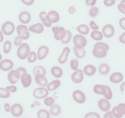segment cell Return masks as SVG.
<instances>
[{"label": "cell", "instance_id": "obj_1", "mask_svg": "<svg viewBox=\"0 0 125 118\" xmlns=\"http://www.w3.org/2000/svg\"><path fill=\"white\" fill-rule=\"evenodd\" d=\"M109 50V46L103 42H98L94 45L92 54L94 57L98 59L105 58L107 55V51Z\"/></svg>", "mask_w": 125, "mask_h": 118}, {"label": "cell", "instance_id": "obj_2", "mask_svg": "<svg viewBox=\"0 0 125 118\" xmlns=\"http://www.w3.org/2000/svg\"><path fill=\"white\" fill-rule=\"evenodd\" d=\"M30 46L27 43H22L17 50V55L20 60L27 59L30 53Z\"/></svg>", "mask_w": 125, "mask_h": 118}, {"label": "cell", "instance_id": "obj_3", "mask_svg": "<svg viewBox=\"0 0 125 118\" xmlns=\"http://www.w3.org/2000/svg\"><path fill=\"white\" fill-rule=\"evenodd\" d=\"M73 43L75 47L77 49H82L85 47L87 44V40L83 35H75L73 37Z\"/></svg>", "mask_w": 125, "mask_h": 118}, {"label": "cell", "instance_id": "obj_4", "mask_svg": "<svg viewBox=\"0 0 125 118\" xmlns=\"http://www.w3.org/2000/svg\"><path fill=\"white\" fill-rule=\"evenodd\" d=\"M17 32L19 36L23 40H27L30 36V32L28 31V28L25 25H19L17 26Z\"/></svg>", "mask_w": 125, "mask_h": 118}, {"label": "cell", "instance_id": "obj_5", "mask_svg": "<svg viewBox=\"0 0 125 118\" xmlns=\"http://www.w3.org/2000/svg\"><path fill=\"white\" fill-rule=\"evenodd\" d=\"M1 31L5 35H11L15 31V25L12 22H6L2 25Z\"/></svg>", "mask_w": 125, "mask_h": 118}, {"label": "cell", "instance_id": "obj_6", "mask_svg": "<svg viewBox=\"0 0 125 118\" xmlns=\"http://www.w3.org/2000/svg\"><path fill=\"white\" fill-rule=\"evenodd\" d=\"M49 94V91L47 89V88L44 87L36 88L34 90L33 93V96L38 99L45 98V97H48Z\"/></svg>", "mask_w": 125, "mask_h": 118}, {"label": "cell", "instance_id": "obj_7", "mask_svg": "<svg viewBox=\"0 0 125 118\" xmlns=\"http://www.w3.org/2000/svg\"><path fill=\"white\" fill-rule=\"evenodd\" d=\"M73 98L74 100L79 104H83L86 101V95L80 90H75L73 92Z\"/></svg>", "mask_w": 125, "mask_h": 118}, {"label": "cell", "instance_id": "obj_8", "mask_svg": "<svg viewBox=\"0 0 125 118\" xmlns=\"http://www.w3.org/2000/svg\"><path fill=\"white\" fill-rule=\"evenodd\" d=\"M103 36L106 38H110L115 34V28L111 24H107L102 29Z\"/></svg>", "mask_w": 125, "mask_h": 118}, {"label": "cell", "instance_id": "obj_9", "mask_svg": "<svg viewBox=\"0 0 125 118\" xmlns=\"http://www.w3.org/2000/svg\"><path fill=\"white\" fill-rule=\"evenodd\" d=\"M71 80L75 84H80L84 79V73L82 70L78 69L71 74Z\"/></svg>", "mask_w": 125, "mask_h": 118}, {"label": "cell", "instance_id": "obj_10", "mask_svg": "<svg viewBox=\"0 0 125 118\" xmlns=\"http://www.w3.org/2000/svg\"><path fill=\"white\" fill-rule=\"evenodd\" d=\"M14 68V62L10 59H3L0 62V70L3 71H10Z\"/></svg>", "mask_w": 125, "mask_h": 118}, {"label": "cell", "instance_id": "obj_11", "mask_svg": "<svg viewBox=\"0 0 125 118\" xmlns=\"http://www.w3.org/2000/svg\"><path fill=\"white\" fill-rule=\"evenodd\" d=\"M20 79V75L16 70H11L8 74V79L12 85L16 84Z\"/></svg>", "mask_w": 125, "mask_h": 118}, {"label": "cell", "instance_id": "obj_12", "mask_svg": "<svg viewBox=\"0 0 125 118\" xmlns=\"http://www.w3.org/2000/svg\"><path fill=\"white\" fill-rule=\"evenodd\" d=\"M10 113L14 117L19 118L21 116L23 113V108L19 103H14L11 106Z\"/></svg>", "mask_w": 125, "mask_h": 118}, {"label": "cell", "instance_id": "obj_13", "mask_svg": "<svg viewBox=\"0 0 125 118\" xmlns=\"http://www.w3.org/2000/svg\"><path fill=\"white\" fill-rule=\"evenodd\" d=\"M49 52V49L46 46H42L39 47L37 52V56L39 60H42L47 56Z\"/></svg>", "mask_w": 125, "mask_h": 118}, {"label": "cell", "instance_id": "obj_14", "mask_svg": "<svg viewBox=\"0 0 125 118\" xmlns=\"http://www.w3.org/2000/svg\"><path fill=\"white\" fill-rule=\"evenodd\" d=\"M71 52V49L69 47H66L63 49L61 55L58 58V62L60 64H64L68 60V58Z\"/></svg>", "mask_w": 125, "mask_h": 118}, {"label": "cell", "instance_id": "obj_15", "mask_svg": "<svg viewBox=\"0 0 125 118\" xmlns=\"http://www.w3.org/2000/svg\"><path fill=\"white\" fill-rule=\"evenodd\" d=\"M98 105L100 110L103 112H107L109 111L110 108V103L108 100L105 98H101L98 101Z\"/></svg>", "mask_w": 125, "mask_h": 118}, {"label": "cell", "instance_id": "obj_16", "mask_svg": "<svg viewBox=\"0 0 125 118\" xmlns=\"http://www.w3.org/2000/svg\"><path fill=\"white\" fill-rule=\"evenodd\" d=\"M44 25L42 23H37L33 25H31L28 28L29 32H33L36 34H41L44 32Z\"/></svg>", "mask_w": 125, "mask_h": 118}, {"label": "cell", "instance_id": "obj_17", "mask_svg": "<svg viewBox=\"0 0 125 118\" xmlns=\"http://www.w3.org/2000/svg\"><path fill=\"white\" fill-rule=\"evenodd\" d=\"M31 19V14L27 11H22L19 15V20L23 25H26L30 22Z\"/></svg>", "mask_w": 125, "mask_h": 118}, {"label": "cell", "instance_id": "obj_18", "mask_svg": "<svg viewBox=\"0 0 125 118\" xmlns=\"http://www.w3.org/2000/svg\"><path fill=\"white\" fill-rule=\"evenodd\" d=\"M20 80H21V83L23 87L27 88L30 87V85L31 84L32 77H31V74L26 73L20 76Z\"/></svg>", "mask_w": 125, "mask_h": 118}, {"label": "cell", "instance_id": "obj_19", "mask_svg": "<svg viewBox=\"0 0 125 118\" xmlns=\"http://www.w3.org/2000/svg\"><path fill=\"white\" fill-rule=\"evenodd\" d=\"M39 18L41 20L44 26H46V27H50L52 26V22L51 20H50V17L48 15V14L45 12H41L39 14Z\"/></svg>", "mask_w": 125, "mask_h": 118}, {"label": "cell", "instance_id": "obj_20", "mask_svg": "<svg viewBox=\"0 0 125 118\" xmlns=\"http://www.w3.org/2000/svg\"><path fill=\"white\" fill-rule=\"evenodd\" d=\"M109 80L114 84H118L123 80V75L120 72H115L110 76Z\"/></svg>", "mask_w": 125, "mask_h": 118}, {"label": "cell", "instance_id": "obj_21", "mask_svg": "<svg viewBox=\"0 0 125 118\" xmlns=\"http://www.w3.org/2000/svg\"><path fill=\"white\" fill-rule=\"evenodd\" d=\"M34 80L36 83L41 87H47L48 84V79L43 74H38L34 76Z\"/></svg>", "mask_w": 125, "mask_h": 118}, {"label": "cell", "instance_id": "obj_22", "mask_svg": "<svg viewBox=\"0 0 125 118\" xmlns=\"http://www.w3.org/2000/svg\"><path fill=\"white\" fill-rule=\"evenodd\" d=\"M113 116L115 118H121L125 114V111L122 107L120 105H117L114 107L112 110Z\"/></svg>", "mask_w": 125, "mask_h": 118}, {"label": "cell", "instance_id": "obj_23", "mask_svg": "<svg viewBox=\"0 0 125 118\" xmlns=\"http://www.w3.org/2000/svg\"><path fill=\"white\" fill-rule=\"evenodd\" d=\"M83 72L88 76H92L96 72V68L93 65H87L83 68Z\"/></svg>", "mask_w": 125, "mask_h": 118}, {"label": "cell", "instance_id": "obj_24", "mask_svg": "<svg viewBox=\"0 0 125 118\" xmlns=\"http://www.w3.org/2000/svg\"><path fill=\"white\" fill-rule=\"evenodd\" d=\"M60 85H61V81L59 79H55L48 83L47 85V89L49 91H55L60 87Z\"/></svg>", "mask_w": 125, "mask_h": 118}, {"label": "cell", "instance_id": "obj_25", "mask_svg": "<svg viewBox=\"0 0 125 118\" xmlns=\"http://www.w3.org/2000/svg\"><path fill=\"white\" fill-rule=\"evenodd\" d=\"M51 74H52V76L53 77H55V78H60L62 77V74H63V71L61 69V68H60V67H58V66H54L52 68H51Z\"/></svg>", "mask_w": 125, "mask_h": 118}, {"label": "cell", "instance_id": "obj_26", "mask_svg": "<svg viewBox=\"0 0 125 118\" xmlns=\"http://www.w3.org/2000/svg\"><path fill=\"white\" fill-rule=\"evenodd\" d=\"M94 92L98 95H104L106 93V88L104 85L96 84L93 87Z\"/></svg>", "mask_w": 125, "mask_h": 118}, {"label": "cell", "instance_id": "obj_27", "mask_svg": "<svg viewBox=\"0 0 125 118\" xmlns=\"http://www.w3.org/2000/svg\"><path fill=\"white\" fill-rule=\"evenodd\" d=\"M110 71V67L107 63H102L98 68V71L101 75H106Z\"/></svg>", "mask_w": 125, "mask_h": 118}, {"label": "cell", "instance_id": "obj_28", "mask_svg": "<svg viewBox=\"0 0 125 118\" xmlns=\"http://www.w3.org/2000/svg\"><path fill=\"white\" fill-rule=\"evenodd\" d=\"M50 113L53 116H56L61 114V108L60 105L57 104H53L50 108Z\"/></svg>", "mask_w": 125, "mask_h": 118}, {"label": "cell", "instance_id": "obj_29", "mask_svg": "<svg viewBox=\"0 0 125 118\" xmlns=\"http://www.w3.org/2000/svg\"><path fill=\"white\" fill-rule=\"evenodd\" d=\"M77 30L82 35H86L90 33V28L85 24H82L77 27Z\"/></svg>", "mask_w": 125, "mask_h": 118}, {"label": "cell", "instance_id": "obj_30", "mask_svg": "<svg viewBox=\"0 0 125 118\" xmlns=\"http://www.w3.org/2000/svg\"><path fill=\"white\" fill-rule=\"evenodd\" d=\"M90 36L93 39H94V41H100L101 40L103 39V33L101 32L99 30H94L91 33L90 35Z\"/></svg>", "mask_w": 125, "mask_h": 118}, {"label": "cell", "instance_id": "obj_31", "mask_svg": "<svg viewBox=\"0 0 125 118\" xmlns=\"http://www.w3.org/2000/svg\"><path fill=\"white\" fill-rule=\"evenodd\" d=\"M73 50H74V52L75 57L77 59H82L85 57V55H86V50H85V49L84 48H82V49H77V48L74 47Z\"/></svg>", "mask_w": 125, "mask_h": 118}, {"label": "cell", "instance_id": "obj_32", "mask_svg": "<svg viewBox=\"0 0 125 118\" xmlns=\"http://www.w3.org/2000/svg\"><path fill=\"white\" fill-rule=\"evenodd\" d=\"M66 35V30L64 27L60 26L59 30L56 35H54V38L57 41H61L64 38Z\"/></svg>", "mask_w": 125, "mask_h": 118}, {"label": "cell", "instance_id": "obj_33", "mask_svg": "<svg viewBox=\"0 0 125 118\" xmlns=\"http://www.w3.org/2000/svg\"><path fill=\"white\" fill-rule=\"evenodd\" d=\"M47 14L50 17L52 22L53 24L57 23L60 20V15L58 12L55 11H50Z\"/></svg>", "mask_w": 125, "mask_h": 118}, {"label": "cell", "instance_id": "obj_34", "mask_svg": "<svg viewBox=\"0 0 125 118\" xmlns=\"http://www.w3.org/2000/svg\"><path fill=\"white\" fill-rule=\"evenodd\" d=\"M33 73L34 76L38 75V74H43V75L45 76L46 74L47 71L46 70H45V68L44 67L38 65L33 68Z\"/></svg>", "mask_w": 125, "mask_h": 118}, {"label": "cell", "instance_id": "obj_35", "mask_svg": "<svg viewBox=\"0 0 125 118\" xmlns=\"http://www.w3.org/2000/svg\"><path fill=\"white\" fill-rule=\"evenodd\" d=\"M37 116L38 118H50V113L47 109H41L38 111Z\"/></svg>", "mask_w": 125, "mask_h": 118}, {"label": "cell", "instance_id": "obj_36", "mask_svg": "<svg viewBox=\"0 0 125 118\" xmlns=\"http://www.w3.org/2000/svg\"><path fill=\"white\" fill-rule=\"evenodd\" d=\"M73 38V35H72L71 32L70 30H66L65 36L62 40L61 41L62 44H67L71 41Z\"/></svg>", "mask_w": 125, "mask_h": 118}, {"label": "cell", "instance_id": "obj_37", "mask_svg": "<svg viewBox=\"0 0 125 118\" xmlns=\"http://www.w3.org/2000/svg\"><path fill=\"white\" fill-rule=\"evenodd\" d=\"M12 49V43L9 40L6 41L3 44V52L4 54H8Z\"/></svg>", "mask_w": 125, "mask_h": 118}, {"label": "cell", "instance_id": "obj_38", "mask_svg": "<svg viewBox=\"0 0 125 118\" xmlns=\"http://www.w3.org/2000/svg\"><path fill=\"white\" fill-rule=\"evenodd\" d=\"M10 92L6 88L0 87V98H8L10 97Z\"/></svg>", "mask_w": 125, "mask_h": 118}, {"label": "cell", "instance_id": "obj_39", "mask_svg": "<svg viewBox=\"0 0 125 118\" xmlns=\"http://www.w3.org/2000/svg\"><path fill=\"white\" fill-rule=\"evenodd\" d=\"M38 60V56H37V54L34 51L30 52V54H29L28 57L27 58V60L29 63H34L36 61Z\"/></svg>", "mask_w": 125, "mask_h": 118}, {"label": "cell", "instance_id": "obj_40", "mask_svg": "<svg viewBox=\"0 0 125 118\" xmlns=\"http://www.w3.org/2000/svg\"><path fill=\"white\" fill-rule=\"evenodd\" d=\"M99 11V8L96 6H93L90 8V11H89V15L91 17L94 18L97 16Z\"/></svg>", "mask_w": 125, "mask_h": 118}, {"label": "cell", "instance_id": "obj_41", "mask_svg": "<svg viewBox=\"0 0 125 118\" xmlns=\"http://www.w3.org/2000/svg\"><path fill=\"white\" fill-rule=\"evenodd\" d=\"M70 67L74 71H76L79 69V61L77 59H72L70 62Z\"/></svg>", "mask_w": 125, "mask_h": 118}, {"label": "cell", "instance_id": "obj_42", "mask_svg": "<svg viewBox=\"0 0 125 118\" xmlns=\"http://www.w3.org/2000/svg\"><path fill=\"white\" fill-rule=\"evenodd\" d=\"M105 85V88H106V93H105V94L104 95V97H105V99L108 100H109L112 99L113 97V93H112V91L111 89H110V87L109 86H108V85Z\"/></svg>", "mask_w": 125, "mask_h": 118}, {"label": "cell", "instance_id": "obj_43", "mask_svg": "<svg viewBox=\"0 0 125 118\" xmlns=\"http://www.w3.org/2000/svg\"><path fill=\"white\" fill-rule=\"evenodd\" d=\"M55 99L52 97H47L44 98V103L47 106H51L55 103Z\"/></svg>", "mask_w": 125, "mask_h": 118}, {"label": "cell", "instance_id": "obj_44", "mask_svg": "<svg viewBox=\"0 0 125 118\" xmlns=\"http://www.w3.org/2000/svg\"><path fill=\"white\" fill-rule=\"evenodd\" d=\"M84 118H101L100 115L96 112H89L86 113Z\"/></svg>", "mask_w": 125, "mask_h": 118}, {"label": "cell", "instance_id": "obj_45", "mask_svg": "<svg viewBox=\"0 0 125 118\" xmlns=\"http://www.w3.org/2000/svg\"><path fill=\"white\" fill-rule=\"evenodd\" d=\"M22 40L21 37L19 36V35L15 38V39L14 41V44L15 46H20L21 44H22Z\"/></svg>", "mask_w": 125, "mask_h": 118}, {"label": "cell", "instance_id": "obj_46", "mask_svg": "<svg viewBox=\"0 0 125 118\" xmlns=\"http://www.w3.org/2000/svg\"><path fill=\"white\" fill-rule=\"evenodd\" d=\"M90 28L92 29V30H93V31L94 30H98L99 28V26H98V25L96 24L95 22L93 21V20L92 21L90 22Z\"/></svg>", "mask_w": 125, "mask_h": 118}, {"label": "cell", "instance_id": "obj_47", "mask_svg": "<svg viewBox=\"0 0 125 118\" xmlns=\"http://www.w3.org/2000/svg\"><path fill=\"white\" fill-rule=\"evenodd\" d=\"M16 70L19 72V74H20V76H21V75H23V74H25V73H27V70H26V68H24V67H18V68L16 69Z\"/></svg>", "mask_w": 125, "mask_h": 118}, {"label": "cell", "instance_id": "obj_48", "mask_svg": "<svg viewBox=\"0 0 125 118\" xmlns=\"http://www.w3.org/2000/svg\"><path fill=\"white\" fill-rule=\"evenodd\" d=\"M115 3V0H104V4L106 6L110 7L114 5Z\"/></svg>", "mask_w": 125, "mask_h": 118}, {"label": "cell", "instance_id": "obj_49", "mask_svg": "<svg viewBox=\"0 0 125 118\" xmlns=\"http://www.w3.org/2000/svg\"><path fill=\"white\" fill-rule=\"evenodd\" d=\"M6 88L7 89H8L9 92H12V93H14V92H15L17 91V87L14 85L7 86Z\"/></svg>", "mask_w": 125, "mask_h": 118}, {"label": "cell", "instance_id": "obj_50", "mask_svg": "<svg viewBox=\"0 0 125 118\" xmlns=\"http://www.w3.org/2000/svg\"><path fill=\"white\" fill-rule=\"evenodd\" d=\"M119 25L123 30H125V17L120 19V20H119Z\"/></svg>", "mask_w": 125, "mask_h": 118}, {"label": "cell", "instance_id": "obj_51", "mask_svg": "<svg viewBox=\"0 0 125 118\" xmlns=\"http://www.w3.org/2000/svg\"><path fill=\"white\" fill-rule=\"evenodd\" d=\"M96 1L97 0H85V2L87 6H91V7H93L96 4Z\"/></svg>", "mask_w": 125, "mask_h": 118}, {"label": "cell", "instance_id": "obj_52", "mask_svg": "<svg viewBox=\"0 0 125 118\" xmlns=\"http://www.w3.org/2000/svg\"><path fill=\"white\" fill-rule=\"evenodd\" d=\"M117 7L119 11L123 13V14H125V5L120 3V4H119L118 5Z\"/></svg>", "mask_w": 125, "mask_h": 118}, {"label": "cell", "instance_id": "obj_53", "mask_svg": "<svg viewBox=\"0 0 125 118\" xmlns=\"http://www.w3.org/2000/svg\"><path fill=\"white\" fill-rule=\"evenodd\" d=\"M21 2L26 6H31L34 3V0H21Z\"/></svg>", "mask_w": 125, "mask_h": 118}, {"label": "cell", "instance_id": "obj_54", "mask_svg": "<svg viewBox=\"0 0 125 118\" xmlns=\"http://www.w3.org/2000/svg\"><path fill=\"white\" fill-rule=\"evenodd\" d=\"M119 41L121 43V44H125V32L123 33L119 37Z\"/></svg>", "mask_w": 125, "mask_h": 118}, {"label": "cell", "instance_id": "obj_55", "mask_svg": "<svg viewBox=\"0 0 125 118\" xmlns=\"http://www.w3.org/2000/svg\"><path fill=\"white\" fill-rule=\"evenodd\" d=\"M103 118H115L113 116L112 113L110 111H108L106 112V113H105Z\"/></svg>", "mask_w": 125, "mask_h": 118}, {"label": "cell", "instance_id": "obj_56", "mask_svg": "<svg viewBox=\"0 0 125 118\" xmlns=\"http://www.w3.org/2000/svg\"><path fill=\"white\" fill-rule=\"evenodd\" d=\"M4 110L6 113H9L10 112V109H11V106H10V104L8 103H6L4 105Z\"/></svg>", "mask_w": 125, "mask_h": 118}, {"label": "cell", "instance_id": "obj_57", "mask_svg": "<svg viewBox=\"0 0 125 118\" xmlns=\"http://www.w3.org/2000/svg\"><path fill=\"white\" fill-rule=\"evenodd\" d=\"M68 12H69V14H74V13H75V8H74V7H73V6L69 7V9H68Z\"/></svg>", "mask_w": 125, "mask_h": 118}, {"label": "cell", "instance_id": "obj_58", "mask_svg": "<svg viewBox=\"0 0 125 118\" xmlns=\"http://www.w3.org/2000/svg\"><path fill=\"white\" fill-rule=\"evenodd\" d=\"M58 30H59L58 26H54V27H52V32L54 35H56V33H58Z\"/></svg>", "mask_w": 125, "mask_h": 118}, {"label": "cell", "instance_id": "obj_59", "mask_svg": "<svg viewBox=\"0 0 125 118\" xmlns=\"http://www.w3.org/2000/svg\"><path fill=\"white\" fill-rule=\"evenodd\" d=\"M125 82H123V83L120 86V90H121V92H122V93L123 92L124 89H125Z\"/></svg>", "mask_w": 125, "mask_h": 118}, {"label": "cell", "instance_id": "obj_60", "mask_svg": "<svg viewBox=\"0 0 125 118\" xmlns=\"http://www.w3.org/2000/svg\"><path fill=\"white\" fill-rule=\"evenodd\" d=\"M3 33L2 32L1 30H0V43L3 41V39H4V36H3Z\"/></svg>", "mask_w": 125, "mask_h": 118}, {"label": "cell", "instance_id": "obj_61", "mask_svg": "<svg viewBox=\"0 0 125 118\" xmlns=\"http://www.w3.org/2000/svg\"><path fill=\"white\" fill-rule=\"evenodd\" d=\"M119 105H120L123 108L124 111H125V103H120V104H119Z\"/></svg>", "mask_w": 125, "mask_h": 118}, {"label": "cell", "instance_id": "obj_62", "mask_svg": "<svg viewBox=\"0 0 125 118\" xmlns=\"http://www.w3.org/2000/svg\"><path fill=\"white\" fill-rule=\"evenodd\" d=\"M120 3H121V4H124V5H125V0H121V1Z\"/></svg>", "mask_w": 125, "mask_h": 118}, {"label": "cell", "instance_id": "obj_63", "mask_svg": "<svg viewBox=\"0 0 125 118\" xmlns=\"http://www.w3.org/2000/svg\"><path fill=\"white\" fill-rule=\"evenodd\" d=\"M2 59H3V56H2L1 54L0 53V62L2 60Z\"/></svg>", "mask_w": 125, "mask_h": 118}, {"label": "cell", "instance_id": "obj_64", "mask_svg": "<svg viewBox=\"0 0 125 118\" xmlns=\"http://www.w3.org/2000/svg\"><path fill=\"white\" fill-rule=\"evenodd\" d=\"M0 108H1V106H0Z\"/></svg>", "mask_w": 125, "mask_h": 118}]
</instances>
